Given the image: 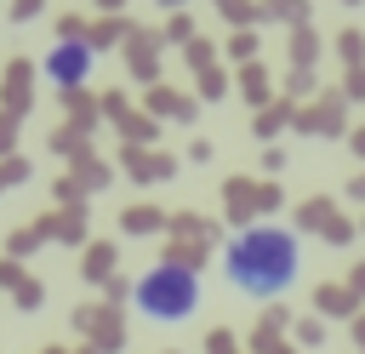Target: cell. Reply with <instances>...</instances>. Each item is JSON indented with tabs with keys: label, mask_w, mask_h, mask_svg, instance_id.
Returning a JSON list of instances; mask_svg holds the SVG:
<instances>
[{
	"label": "cell",
	"mask_w": 365,
	"mask_h": 354,
	"mask_svg": "<svg viewBox=\"0 0 365 354\" xmlns=\"http://www.w3.org/2000/svg\"><path fill=\"white\" fill-rule=\"evenodd\" d=\"M228 291H240L245 303H274L285 291H297L302 280V234L285 223H245L228 234L222 257H217Z\"/></svg>",
	"instance_id": "6da1fadb"
},
{
	"label": "cell",
	"mask_w": 365,
	"mask_h": 354,
	"mask_svg": "<svg viewBox=\"0 0 365 354\" xmlns=\"http://www.w3.org/2000/svg\"><path fill=\"white\" fill-rule=\"evenodd\" d=\"M131 308H137V320H148V325H188V320L205 308V280H200L194 263L160 257V263H148V268L131 280Z\"/></svg>",
	"instance_id": "7a4b0ae2"
},
{
	"label": "cell",
	"mask_w": 365,
	"mask_h": 354,
	"mask_svg": "<svg viewBox=\"0 0 365 354\" xmlns=\"http://www.w3.org/2000/svg\"><path fill=\"white\" fill-rule=\"evenodd\" d=\"M91 69H97V51H91V40H74V34H63L57 46H46V86H57V91H80V86L91 80Z\"/></svg>",
	"instance_id": "3957f363"
}]
</instances>
